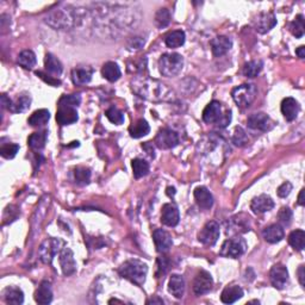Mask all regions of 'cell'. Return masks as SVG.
Returning a JSON list of instances; mask_svg holds the SVG:
<instances>
[{
	"mask_svg": "<svg viewBox=\"0 0 305 305\" xmlns=\"http://www.w3.org/2000/svg\"><path fill=\"white\" fill-rule=\"evenodd\" d=\"M76 18L74 10L67 6L50 12L46 17V23L56 30H69L76 24Z\"/></svg>",
	"mask_w": 305,
	"mask_h": 305,
	"instance_id": "cell-1",
	"label": "cell"
},
{
	"mask_svg": "<svg viewBox=\"0 0 305 305\" xmlns=\"http://www.w3.org/2000/svg\"><path fill=\"white\" fill-rule=\"evenodd\" d=\"M120 276L128 279L137 286H142L145 281V276L148 273V266L139 260H128L118 268Z\"/></svg>",
	"mask_w": 305,
	"mask_h": 305,
	"instance_id": "cell-2",
	"label": "cell"
},
{
	"mask_svg": "<svg viewBox=\"0 0 305 305\" xmlns=\"http://www.w3.org/2000/svg\"><path fill=\"white\" fill-rule=\"evenodd\" d=\"M184 67V59L180 54L167 53L159 60V71L164 76L172 78L179 74Z\"/></svg>",
	"mask_w": 305,
	"mask_h": 305,
	"instance_id": "cell-3",
	"label": "cell"
},
{
	"mask_svg": "<svg viewBox=\"0 0 305 305\" xmlns=\"http://www.w3.org/2000/svg\"><path fill=\"white\" fill-rule=\"evenodd\" d=\"M257 94L256 87L253 84H243L231 91L233 99L238 107H248L255 100Z\"/></svg>",
	"mask_w": 305,
	"mask_h": 305,
	"instance_id": "cell-4",
	"label": "cell"
},
{
	"mask_svg": "<svg viewBox=\"0 0 305 305\" xmlns=\"http://www.w3.org/2000/svg\"><path fill=\"white\" fill-rule=\"evenodd\" d=\"M63 244L65 243H63V241L60 240V238H55V237L47 238V240L41 244L40 250H38L40 259L42 260V262L47 263V265H50V263L53 262V259L55 257L56 254L62 250Z\"/></svg>",
	"mask_w": 305,
	"mask_h": 305,
	"instance_id": "cell-5",
	"label": "cell"
},
{
	"mask_svg": "<svg viewBox=\"0 0 305 305\" xmlns=\"http://www.w3.org/2000/svg\"><path fill=\"white\" fill-rule=\"evenodd\" d=\"M247 250V243L242 237H234L229 238V240L224 241L222 244L221 252L219 255L224 257H233V259H237L241 255H243Z\"/></svg>",
	"mask_w": 305,
	"mask_h": 305,
	"instance_id": "cell-6",
	"label": "cell"
},
{
	"mask_svg": "<svg viewBox=\"0 0 305 305\" xmlns=\"http://www.w3.org/2000/svg\"><path fill=\"white\" fill-rule=\"evenodd\" d=\"M219 235H221V230H219V224L217 222L211 221L208 222L202 230L198 234V241L203 243L204 246L212 247L217 243Z\"/></svg>",
	"mask_w": 305,
	"mask_h": 305,
	"instance_id": "cell-7",
	"label": "cell"
},
{
	"mask_svg": "<svg viewBox=\"0 0 305 305\" xmlns=\"http://www.w3.org/2000/svg\"><path fill=\"white\" fill-rule=\"evenodd\" d=\"M247 124L250 129L257 130V131H262V132L269 131V130H272L275 125L274 120H273L268 114L263 112L250 114L247 119Z\"/></svg>",
	"mask_w": 305,
	"mask_h": 305,
	"instance_id": "cell-8",
	"label": "cell"
},
{
	"mask_svg": "<svg viewBox=\"0 0 305 305\" xmlns=\"http://www.w3.org/2000/svg\"><path fill=\"white\" fill-rule=\"evenodd\" d=\"M154 142L158 148L172 149L178 145V143H179V137H178V133L176 131H173L172 129L164 128L158 132Z\"/></svg>",
	"mask_w": 305,
	"mask_h": 305,
	"instance_id": "cell-9",
	"label": "cell"
},
{
	"mask_svg": "<svg viewBox=\"0 0 305 305\" xmlns=\"http://www.w3.org/2000/svg\"><path fill=\"white\" fill-rule=\"evenodd\" d=\"M269 279H271L273 287H275L276 290H284L288 284L287 268L284 265H281V263H276L271 268Z\"/></svg>",
	"mask_w": 305,
	"mask_h": 305,
	"instance_id": "cell-10",
	"label": "cell"
},
{
	"mask_svg": "<svg viewBox=\"0 0 305 305\" xmlns=\"http://www.w3.org/2000/svg\"><path fill=\"white\" fill-rule=\"evenodd\" d=\"M212 286H214V279L211 274L206 271H200L193 281V292L197 295L209 293L212 290Z\"/></svg>",
	"mask_w": 305,
	"mask_h": 305,
	"instance_id": "cell-11",
	"label": "cell"
},
{
	"mask_svg": "<svg viewBox=\"0 0 305 305\" xmlns=\"http://www.w3.org/2000/svg\"><path fill=\"white\" fill-rule=\"evenodd\" d=\"M254 29L259 34H266L268 33L271 29L275 27L276 24V18L272 12H262L256 16V18L254 19Z\"/></svg>",
	"mask_w": 305,
	"mask_h": 305,
	"instance_id": "cell-12",
	"label": "cell"
},
{
	"mask_svg": "<svg viewBox=\"0 0 305 305\" xmlns=\"http://www.w3.org/2000/svg\"><path fill=\"white\" fill-rule=\"evenodd\" d=\"M59 261L62 273L65 275H72L76 272V262L74 260V254H73L71 248H62V250L60 252Z\"/></svg>",
	"mask_w": 305,
	"mask_h": 305,
	"instance_id": "cell-13",
	"label": "cell"
},
{
	"mask_svg": "<svg viewBox=\"0 0 305 305\" xmlns=\"http://www.w3.org/2000/svg\"><path fill=\"white\" fill-rule=\"evenodd\" d=\"M180 215H179V210L174 204H165L162 206L161 210V222L162 224H165L166 227H177L178 223H179Z\"/></svg>",
	"mask_w": 305,
	"mask_h": 305,
	"instance_id": "cell-14",
	"label": "cell"
},
{
	"mask_svg": "<svg viewBox=\"0 0 305 305\" xmlns=\"http://www.w3.org/2000/svg\"><path fill=\"white\" fill-rule=\"evenodd\" d=\"M152 240H154L155 248L159 253H167L173 246V240H172L171 235L164 229H157L152 233Z\"/></svg>",
	"mask_w": 305,
	"mask_h": 305,
	"instance_id": "cell-15",
	"label": "cell"
},
{
	"mask_svg": "<svg viewBox=\"0 0 305 305\" xmlns=\"http://www.w3.org/2000/svg\"><path fill=\"white\" fill-rule=\"evenodd\" d=\"M223 117L222 113V104L217 100H212L211 103L208 104V106L205 107L203 111V120L208 124H214V123H219V120Z\"/></svg>",
	"mask_w": 305,
	"mask_h": 305,
	"instance_id": "cell-16",
	"label": "cell"
},
{
	"mask_svg": "<svg viewBox=\"0 0 305 305\" xmlns=\"http://www.w3.org/2000/svg\"><path fill=\"white\" fill-rule=\"evenodd\" d=\"M273 208H274V202H273L271 197L267 195L257 196L255 198H253L252 203H250V210L256 215L271 211Z\"/></svg>",
	"mask_w": 305,
	"mask_h": 305,
	"instance_id": "cell-17",
	"label": "cell"
},
{
	"mask_svg": "<svg viewBox=\"0 0 305 305\" xmlns=\"http://www.w3.org/2000/svg\"><path fill=\"white\" fill-rule=\"evenodd\" d=\"M299 111H300L299 103H298L294 98L288 97L285 98V99L281 101V113L287 122H292V120L297 118Z\"/></svg>",
	"mask_w": 305,
	"mask_h": 305,
	"instance_id": "cell-18",
	"label": "cell"
},
{
	"mask_svg": "<svg viewBox=\"0 0 305 305\" xmlns=\"http://www.w3.org/2000/svg\"><path fill=\"white\" fill-rule=\"evenodd\" d=\"M78 111L74 107L59 106V110L56 112V122L60 125H71V124L78 122Z\"/></svg>",
	"mask_w": 305,
	"mask_h": 305,
	"instance_id": "cell-19",
	"label": "cell"
},
{
	"mask_svg": "<svg viewBox=\"0 0 305 305\" xmlns=\"http://www.w3.org/2000/svg\"><path fill=\"white\" fill-rule=\"evenodd\" d=\"M93 69L91 67L79 66L72 71V81L76 86H82L88 84L92 80Z\"/></svg>",
	"mask_w": 305,
	"mask_h": 305,
	"instance_id": "cell-20",
	"label": "cell"
},
{
	"mask_svg": "<svg viewBox=\"0 0 305 305\" xmlns=\"http://www.w3.org/2000/svg\"><path fill=\"white\" fill-rule=\"evenodd\" d=\"M233 47V42L227 36H217L211 41V50L214 56L221 57L227 54Z\"/></svg>",
	"mask_w": 305,
	"mask_h": 305,
	"instance_id": "cell-21",
	"label": "cell"
},
{
	"mask_svg": "<svg viewBox=\"0 0 305 305\" xmlns=\"http://www.w3.org/2000/svg\"><path fill=\"white\" fill-rule=\"evenodd\" d=\"M35 300L41 305H47L53 300V290L49 281H42L35 292Z\"/></svg>",
	"mask_w": 305,
	"mask_h": 305,
	"instance_id": "cell-22",
	"label": "cell"
},
{
	"mask_svg": "<svg viewBox=\"0 0 305 305\" xmlns=\"http://www.w3.org/2000/svg\"><path fill=\"white\" fill-rule=\"evenodd\" d=\"M195 199L199 208L209 210L214 205V197L205 186H199L195 190Z\"/></svg>",
	"mask_w": 305,
	"mask_h": 305,
	"instance_id": "cell-23",
	"label": "cell"
},
{
	"mask_svg": "<svg viewBox=\"0 0 305 305\" xmlns=\"http://www.w3.org/2000/svg\"><path fill=\"white\" fill-rule=\"evenodd\" d=\"M262 236L266 242L268 243H278L284 238L285 231L280 224H272L269 227L263 229Z\"/></svg>",
	"mask_w": 305,
	"mask_h": 305,
	"instance_id": "cell-24",
	"label": "cell"
},
{
	"mask_svg": "<svg viewBox=\"0 0 305 305\" xmlns=\"http://www.w3.org/2000/svg\"><path fill=\"white\" fill-rule=\"evenodd\" d=\"M168 291L177 299H180V298L184 297V293H185V280H184L183 275L173 274L171 276L170 281H168Z\"/></svg>",
	"mask_w": 305,
	"mask_h": 305,
	"instance_id": "cell-25",
	"label": "cell"
},
{
	"mask_svg": "<svg viewBox=\"0 0 305 305\" xmlns=\"http://www.w3.org/2000/svg\"><path fill=\"white\" fill-rule=\"evenodd\" d=\"M243 297V290L237 285H230L224 288L221 294V300L224 304H233Z\"/></svg>",
	"mask_w": 305,
	"mask_h": 305,
	"instance_id": "cell-26",
	"label": "cell"
},
{
	"mask_svg": "<svg viewBox=\"0 0 305 305\" xmlns=\"http://www.w3.org/2000/svg\"><path fill=\"white\" fill-rule=\"evenodd\" d=\"M44 67L48 74L54 76H60L62 74L63 67L60 60L53 55V54H47L46 60H44Z\"/></svg>",
	"mask_w": 305,
	"mask_h": 305,
	"instance_id": "cell-27",
	"label": "cell"
},
{
	"mask_svg": "<svg viewBox=\"0 0 305 305\" xmlns=\"http://www.w3.org/2000/svg\"><path fill=\"white\" fill-rule=\"evenodd\" d=\"M101 75H103L107 81L114 82L120 78L122 72H120L119 66L117 65L116 62L109 61V62L105 63V65L103 66V68H101Z\"/></svg>",
	"mask_w": 305,
	"mask_h": 305,
	"instance_id": "cell-28",
	"label": "cell"
},
{
	"mask_svg": "<svg viewBox=\"0 0 305 305\" xmlns=\"http://www.w3.org/2000/svg\"><path fill=\"white\" fill-rule=\"evenodd\" d=\"M4 299L8 304L21 305L24 301V293L21 288L15 287V286H10L6 287L4 291Z\"/></svg>",
	"mask_w": 305,
	"mask_h": 305,
	"instance_id": "cell-29",
	"label": "cell"
},
{
	"mask_svg": "<svg viewBox=\"0 0 305 305\" xmlns=\"http://www.w3.org/2000/svg\"><path fill=\"white\" fill-rule=\"evenodd\" d=\"M48 137L47 130H42V131H37L31 133L30 137L28 138V144L33 150H42L46 147V142Z\"/></svg>",
	"mask_w": 305,
	"mask_h": 305,
	"instance_id": "cell-30",
	"label": "cell"
},
{
	"mask_svg": "<svg viewBox=\"0 0 305 305\" xmlns=\"http://www.w3.org/2000/svg\"><path fill=\"white\" fill-rule=\"evenodd\" d=\"M149 131H150V126L145 119H138L129 128V133L132 138H141L143 136H147Z\"/></svg>",
	"mask_w": 305,
	"mask_h": 305,
	"instance_id": "cell-31",
	"label": "cell"
},
{
	"mask_svg": "<svg viewBox=\"0 0 305 305\" xmlns=\"http://www.w3.org/2000/svg\"><path fill=\"white\" fill-rule=\"evenodd\" d=\"M50 119V112L46 109H41L35 111V112L29 117L28 123L30 124L31 126L34 128H37V126H43L48 123V120Z\"/></svg>",
	"mask_w": 305,
	"mask_h": 305,
	"instance_id": "cell-32",
	"label": "cell"
},
{
	"mask_svg": "<svg viewBox=\"0 0 305 305\" xmlns=\"http://www.w3.org/2000/svg\"><path fill=\"white\" fill-rule=\"evenodd\" d=\"M165 43L168 48H179L185 43V33L183 30H174L170 33L165 38Z\"/></svg>",
	"mask_w": 305,
	"mask_h": 305,
	"instance_id": "cell-33",
	"label": "cell"
},
{
	"mask_svg": "<svg viewBox=\"0 0 305 305\" xmlns=\"http://www.w3.org/2000/svg\"><path fill=\"white\" fill-rule=\"evenodd\" d=\"M37 59L33 50H23L18 55V63L25 69H33L36 66Z\"/></svg>",
	"mask_w": 305,
	"mask_h": 305,
	"instance_id": "cell-34",
	"label": "cell"
},
{
	"mask_svg": "<svg viewBox=\"0 0 305 305\" xmlns=\"http://www.w3.org/2000/svg\"><path fill=\"white\" fill-rule=\"evenodd\" d=\"M288 243L298 252H301L305 247V233L300 229L292 231L288 236Z\"/></svg>",
	"mask_w": 305,
	"mask_h": 305,
	"instance_id": "cell-35",
	"label": "cell"
},
{
	"mask_svg": "<svg viewBox=\"0 0 305 305\" xmlns=\"http://www.w3.org/2000/svg\"><path fill=\"white\" fill-rule=\"evenodd\" d=\"M30 104H31L30 95L22 94L19 95L15 101H12L10 111H12V112H24L25 110H28L29 107H30Z\"/></svg>",
	"mask_w": 305,
	"mask_h": 305,
	"instance_id": "cell-36",
	"label": "cell"
},
{
	"mask_svg": "<svg viewBox=\"0 0 305 305\" xmlns=\"http://www.w3.org/2000/svg\"><path fill=\"white\" fill-rule=\"evenodd\" d=\"M131 166L133 177L136 179L145 177L149 173V164L145 160H143V159H135V160H132Z\"/></svg>",
	"mask_w": 305,
	"mask_h": 305,
	"instance_id": "cell-37",
	"label": "cell"
},
{
	"mask_svg": "<svg viewBox=\"0 0 305 305\" xmlns=\"http://www.w3.org/2000/svg\"><path fill=\"white\" fill-rule=\"evenodd\" d=\"M263 67L262 61L260 60H254V61L247 62L243 67V75L247 76V78H255L260 74Z\"/></svg>",
	"mask_w": 305,
	"mask_h": 305,
	"instance_id": "cell-38",
	"label": "cell"
},
{
	"mask_svg": "<svg viewBox=\"0 0 305 305\" xmlns=\"http://www.w3.org/2000/svg\"><path fill=\"white\" fill-rule=\"evenodd\" d=\"M290 31L294 37L300 38L304 35V16L298 15L294 18V21L291 22L290 24Z\"/></svg>",
	"mask_w": 305,
	"mask_h": 305,
	"instance_id": "cell-39",
	"label": "cell"
},
{
	"mask_svg": "<svg viewBox=\"0 0 305 305\" xmlns=\"http://www.w3.org/2000/svg\"><path fill=\"white\" fill-rule=\"evenodd\" d=\"M81 103L80 94H68L62 95L59 100V106H67V107H76Z\"/></svg>",
	"mask_w": 305,
	"mask_h": 305,
	"instance_id": "cell-40",
	"label": "cell"
},
{
	"mask_svg": "<svg viewBox=\"0 0 305 305\" xmlns=\"http://www.w3.org/2000/svg\"><path fill=\"white\" fill-rule=\"evenodd\" d=\"M171 23V12L167 9H160L155 14V24L158 28L164 29Z\"/></svg>",
	"mask_w": 305,
	"mask_h": 305,
	"instance_id": "cell-41",
	"label": "cell"
},
{
	"mask_svg": "<svg viewBox=\"0 0 305 305\" xmlns=\"http://www.w3.org/2000/svg\"><path fill=\"white\" fill-rule=\"evenodd\" d=\"M74 177L78 185H87L91 180V172L86 167H78L74 172Z\"/></svg>",
	"mask_w": 305,
	"mask_h": 305,
	"instance_id": "cell-42",
	"label": "cell"
},
{
	"mask_svg": "<svg viewBox=\"0 0 305 305\" xmlns=\"http://www.w3.org/2000/svg\"><path fill=\"white\" fill-rule=\"evenodd\" d=\"M105 116H106V118L109 119L111 123L116 124V125H120V124L124 123V114L122 111L117 109V107H110V109L105 112Z\"/></svg>",
	"mask_w": 305,
	"mask_h": 305,
	"instance_id": "cell-43",
	"label": "cell"
},
{
	"mask_svg": "<svg viewBox=\"0 0 305 305\" xmlns=\"http://www.w3.org/2000/svg\"><path fill=\"white\" fill-rule=\"evenodd\" d=\"M19 150V145L15 144V143H9V144H4L0 148V155L4 159H14Z\"/></svg>",
	"mask_w": 305,
	"mask_h": 305,
	"instance_id": "cell-44",
	"label": "cell"
},
{
	"mask_svg": "<svg viewBox=\"0 0 305 305\" xmlns=\"http://www.w3.org/2000/svg\"><path fill=\"white\" fill-rule=\"evenodd\" d=\"M248 141L247 137V133L242 128H240V126H236L235 128L234 135H233V143L235 145H237V147H242Z\"/></svg>",
	"mask_w": 305,
	"mask_h": 305,
	"instance_id": "cell-45",
	"label": "cell"
},
{
	"mask_svg": "<svg viewBox=\"0 0 305 305\" xmlns=\"http://www.w3.org/2000/svg\"><path fill=\"white\" fill-rule=\"evenodd\" d=\"M231 222H233L231 228H236L235 229L236 233H246V231L249 230V227H248L249 217H246L242 221V219H240V216H236V217H234L233 219H231Z\"/></svg>",
	"mask_w": 305,
	"mask_h": 305,
	"instance_id": "cell-46",
	"label": "cell"
},
{
	"mask_svg": "<svg viewBox=\"0 0 305 305\" xmlns=\"http://www.w3.org/2000/svg\"><path fill=\"white\" fill-rule=\"evenodd\" d=\"M292 217H293V214H292L290 208H281L278 214L279 222H280L282 225H286V227L291 224Z\"/></svg>",
	"mask_w": 305,
	"mask_h": 305,
	"instance_id": "cell-47",
	"label": "cell"
},
{
	"mask_svg": "<svg viewBox=\"0 0 305 305\" xmlns=\"http://www.w3.org/2000/svg\"><path fill=\"white\" fill-rule=\"evenodd\" d=\"M291 191H292V184L288 183V181H286V183H284L282 185L278 187L276 193H278V196L280 197V198H286V197L290 195Z\"/></svg>",
	"mask_w": 305,
	"mask_h": 305,
	"instance_id": "cell-48",
	"label": "cell"
},
{
	"mask_svg": "<svg viewBox=\"0 0 305 305\" xmlns=\"http://www.w3.org/2000/svg\"><path fill=\"white\" fill-rule=\"evenodd\" d=\"M36 75L40 76L41 79H43V80L46 81V82H48V84H49V85L57 86V85L61 84V81L57 80V79H55V76H50L49 75V78H47V74H44L43 72H36Z\"/></svg>",
	"mask_w": 305,
	"mask_h": 305,
	"instance_id": "cell-49",
	"label": "cell"
},
{
	"mask_svg": "<svg viewBox=\"0 0 305 305\" xmlns=\"http://www.w3.org/2000/svg\"><path fill=\"white\" fill-rule=\"evenodd\" d=\"M298 280H299V284L303 286L305 285V273H304V265L299 266V268H298Z\"/></svg>",
	"mask_w": 305,
	"mask_h": 305,
	"instance_id": "cell-50",
	"label": "cell"
},
{
	"mask_svg": "<svg viewBox=\"0 0 305 305\" xmlns=\"http://www.w3.org/2000/svg\"><path fill=\"white\" fill-rule=\"evenodd\" d=\"M2 105H3V109H9L11 107L12 105V100L9 99L8 97H6V94L2 95Z\"/></svg>",
	"mask_w": 305,
	"mask_h": 305,
	"instance_id": "cell-51",
	"label": "cell"
},
{
	"mask_svg": "<svg viewBox=\"0 0 305 305\" xmlns=\"http://www.w3.org/2000/svg\"><path fill=\"white\" fill-rule=\"evenodd\" d=\"M295 54H297L299 59H304V57H305V47L301 46V47L298 48V49L295 50Z\"/></svg>",
	"mask_w": 305,
	"mask_h": 305,
	"instance_id": "cell-52",
	"label": "cell"
},
{
	"mask_svg": "<svg viewBox=\"0 0 305 305\" xmlns=\"http://www.w3.org/2000/svg\"><path fill=\"white\" fill-rule=\"evenodd\" d=\"M304 192H305V190H304V189H301V190H300V192H299V196H298V204L301 205V206L305 205Z\"/></svg>",
	"mask_w": 305,
	"mask_h": 305,
	"instance_id": "cell-53",
	"label": "cell"
},
{
	"mask_svg": "<svg viewBox=\"0 0 305 305\" xmlns=\"http://www.w3.org/2000/svg\"><path fill=\"white\" fill-rule=\"evenodd\" d=\"M147 304H164V300L159 297H154L147 301Z\"/></svg>",
	"mask_w": 305,
	"mask_h": 305,
	"instance_id": "cell-54",
	"label": "cell"
}]
</instances>
